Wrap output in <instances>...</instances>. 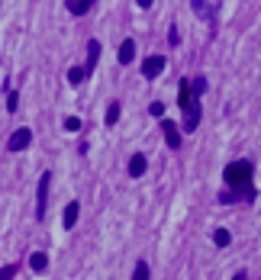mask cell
Here are the masks:
<instances>
[{"instance_id": "cell-10", "label": "cell", "mask_w": 261, "mask_h": 280, "mask_svg": "<svg viewBox=\"0 0 261 280\" xmlns=\"http://www.w3.org/2000/svg\"><path fill=\"white\" fill-rule=\"evenodd\" d=\"M29 267H32L35 274H42L45 267H49V254H45V251H32V258H29Z\"/></svg>"}, {"instance_id": "cell-3", "label": "cell", "mask_w": 261, "mask_h": 280, "mask_svg": "<svg viewBox=\"0 0 261 280\" xmlns=\"http://www.w3.org/2000/svg\"><path fill=\"white\" fill-rule=\"evenodd\" d=\"M161 71H164V55H148L145 62H142V78L152 81V78H158Z\"/></svg>"}, {"instance_id": "cell-22", "label": "cell", "mask_w": 261, "mask_h": 280, "mask_svg": "<svg viewBox=\"0 0 261 280\" xmlns=\"http://www.w3.org/2000/svg\"><path fill=\"white\" fill-rule=\"evenodd\" d=\"M148 113L155 116V119H164V103H158V100H155V103H148Z\"/></svg>"}, {"instance_id": "cell-24", "label": "cell", "mask_w": 261, "mask_h": 280, "mask_svg": "<svg viewBox=\"0 0 261 280\" xmlns=\"http://www.w3.org/2000/svg\"><path fill=\"white\" fill-rule=\"evenodd\" d=\"M232 280H248V274H245V271H239V274H235Z\"/></svg>"}, {"instance_id": "cell-23", "label": "cell", "mask_w": 261, "mask_h": 280, "mask_svg": "<svg viewBox=\"0 0 261 280\" xmlns=\"http://www.w3.org/2000/svg\"><path fill=\"white\" fill-rule=\"evenodd\" d=\"M168 42H171V45H181V32H177V26L171 29V35H168Z\"/></svg>"}, {"instance_id": "cell-19", "label": "cell", "mask_w": 261, "mask_h": 280, "mask_svg": "<svg viewBox=\"0 0 261 280\" xmlns=\"http://www.w3.org/2000/svg\"><path fill=\"white\" fill-rule=\"evenodd\" d=\"M20 271V264H7V267H0V280H13Z\"/></svg>"}, {"instance_id": "cell-6", "label": "cell", "mask_w": 261, "mask_h": 280, "mask_svg": "<svg viewBox=\"0 0 261 280\" xmlns=\"http://www.w3.org/2000/svg\"><path fill=\"white\" fill-rule=\"evenodd\" d=\"M161 132H164L168 148H181V136H177V126L171 123V119H161Z\"/></svg>"}, {"instance_id": "cell-1", "label": "cell", "mask_w": 261, "mask_h": 280, "mask_svg": "<svg viewBox=\"0 0 261 280\" xmlns=\"http://www.w3.org/2000/svg\"><path fill=\"white\" fill-rule=\"evenodd\" d=\"M252 177H255V167L252 161H245V158H239V161H229L226 171H222V180H226V187L235 190V193H245V197H258V190L252 187Z\"/></svg>"}, {"instance_id": "cell-2", "label": "cell", "mask_w": 261, "mask_h": 280, "mask_svg": "<svg viewBox=\"0 0 261 280\" xmlns=\"http://www.w3.org/2000/svg\"><path fill=\"white\" fill-rule=\"evenodd\" d=\"M49 187H52V171H45L39 177V200H35V219H45V213H49Z\"/></svg>"}, {"instance_id": "cell-4", "label": "cell", "mask_w": 261, "mask_h": 280, "mask_svg": "<svg viewBox=\"0 0 261 280\" xmlns=\"http://www.w3.org/2000/svg\"><path fill=\"white\" fill-rule=\"evenodd\" d=\"M29 142H32V132L29 129H16L13 136L7 139V152H23V148H29Z\"/></svg>"}, {"instance_id": "cell-13", "label": "cell", "mask_w": 261, "mask_h": 280, "mask_svg": "<svg viewBox=\"0 0 261 280\" xmlns=\"http://www.w3.org/2000/svg\"><path fill=\"white\" fill-rule=\"evenodd\" d=\"M216 200H219V203H239V200L252 203V197H245V193H235V190H222V193H219Z\"/></svg>"}, {"instance_id": "cell-21", "label": "cell", "mask_w": 261, "mask_h": 280, "mask_svg": "<svg viewBox=\"0 0 261 280\" xmlns=\"http://www.w3.org/2000/svg\"><path fill=\"white\" fill-rule=\"evenodd\" d=\"M81 126H84V123H81L78 116H68V119H65V129H68V132H81Z\"/></svg>"}, {"instance_id": "cell-16", "label": "cell", "mask_w": 261, "mask_h": 280, "mask_svg": "<svg viewBox=\"0 0 261 280\" xmlns=\"http://www.w3.org/2000/svg\"><path fill=\"white\" fill-rule=\"evenodd\" d=\"M84 81H87L84 68H68V84H74V87H78V84H84Z\"/></svg>"}, {"instance_id": "cell-11", "label": "cell", "mask_w": 261, "mask_h": 280, "mask_svg": "<svg viewBox=\"0 0 261 280\" xmlns=\"http://www.w3.org/2000/svg\"><path fill=\"white\" fill-rule=\"evenodd\" d=\"M136 58V42L133 39H126L123 45H120V65H129Z\"/></svg>"}, {"instance_id": "cell-7", "label": "cell", "mask_w": 261, "mask_h": 280, "mask_svg": "<svg viewBox=\"0 0 261 280\" xmlns=\"http://www.w3.org/2000/svg\"><path fill=\"white\" fill-rule=\"evenodd\" d=\"M148 171V158L145 155H133L129 158V177H142Z\"/></svg>"}, {"instance_id": "cell-20", "label": "cell", "mask_w": 261, "mask_h": 280, "mask_svg": "<svg viewBox=\"0 0 261 280\" xmlns=\"http://www.w3.org/2000/svg\"><path fill=\"white\" fill-rule=\"evenodd\" d=\"M16 106H20V94L10 90V94H7V109H10V113H16Z\"/></svg>"}, {"instance_id": "cell-12", "label": "cell", "mask_w": 261, "mask_h": 280, "mask_svg": "<svg viewBox=\"0 0 261 280\" xmlns=\"http://www.w3.org/2000/svg\"><path fill=\"white\" fill-rule=\"evenodd\" d=\"M194 13L197 16H207V20H213V16H216V4H200V0H194Z\"/></svg>"}, {"instance_id": "cell-9", "label": "cell", "mask_w": 261, "mask_h": 280, "mask_svg": "<svg viewBox=\"0 0 261 280\" xmlns=\"http://www.w3.org/2000/svg\"><path fill=\"white\" fill-rule=\"evenodd\" d=\"M78 213H81L78 200H74V203H68V206H65V219H62V226H65V229H74V222H78Z\"/></svg>"}, {"instance_id": "cell-15", "label": "cell", "mask_w": 261, "mask_h": 280, "mask_svg": "<svg viewBox=\"0 0 261 280\" xmlns=\"http://www.w3.org/2000/svg\"><path fill=\"white\" fill-rule=\"evenodd\" d=\"M213 241H216V248H226L229 241H232V235H229V229H216L213 232Z\"/></svg>"}, {"instance_id": "cell-18", "label": "cell", "mask_w": 261, "mask_h": 280, "mask_svg": "<svg viewBox=\"0 0 261 280\" xmlns=\"http://www.w3.org/2000/svg\"><path fill=\"white\" fill-rule=\"evenodd\" d=\"M148 261H136V271H133V280H148Z\"/></svg>"}, {"instance_id": "cell-8", "label": "cell", "mask_w": 261, "mask_h": 280, "mask_svg": "<svg viewBox=\"0 0 261 280\" xmlns=\"http://www.w3.org/2000/svg\"><path fill=\"white\" fill-rule=\"evenodd\" d=\"M65 7H68V13H71V16H84L87 10L94 7V0H68Z\"/></svg>"}, {"instance_id": "cell-14", "label": "cell", "mask_w": 261, "mask_h": 280, "mask_svg": "<svg viewBox=\"0 0 261 280\" xmlns=\"http://www.w3.org/2000/svg\"><path fill=\"white\" fill-rule=\"evenodd\" d=\"M191 94H194V100H200V97L207 94V78H194L191 81Z\"/></svg>"}, {"instance_id": "cell-5", "label": "cell", "mask_w": 261, "mask_h": 280, "mask_svg": "<svg viewBox=\"0 0 261 280\" xmlns=\"http://www.w3.org/2000/svg\"><path fill=\"white\" fill-rule=\"evenodd\" d=\"M97 58H100V42L90 39V42H87V62H84V74H87V78L94 74V68H97Z\"/></svg>"}, {"instance_id": "cell-17", "label": "cell", "mask_w": 261, "mask_h": 280, "mask_svg": "<svg viewBox=\"0 0 261 280\" xmlns=\"http://www.w3.org/2000/svg\"><path fill=\"white\" fill-rule=\"evenodd\" d=\"M120 109H123V106L116 103V100L106 106V126H116V119H120Z\"/></svg>"}]
</instances>
